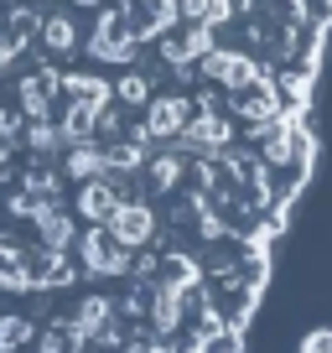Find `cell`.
I'll list each match as a JSON object with an SVG mask.
<instances>
[{
  "mask_svg": "<svg viewBox=\"0 0 332 353\" xmlns=\"http://www.w3.org/2000/svg\"><path fill=\"white\" fill-rule=\"evenodd\" d=\"M177 145H182L187 156H218V151H229V145H234L229 114H223V110H198V114H187Z\"/></svg>",
  "mask_w": 332,
  "mask_h": 353,
  "instance_id": "6da1fadb",
  "label": "cell"
},
{
  "mask_svg": "<svg viewBox=\"0 0 332 353\" xmlns=\"http://www.w3.org/2000/svg\"><path fill=\"white\" fill-rule=\"evenodd\" d=\"M192 104L182 99V94H156V99H145V125L135 130V141L145 145H166V141H177L182 125H187Z\"/></svg>",
  "mask_w": 332,
  "mask_h": 353,
  "instance_id": "7a4b0ae2",
  "label": "cell"
},
{
  "mask_svg": "<svg viewBox=\"0 0 332 353\" xmlns=\"http://www.w3.org/2000/svg\"><path fill=\"white\" fill-rule=\"evenodd\" d=\"M135 47H141V37H135V26H130V16H125V6H120V11H104L99 26H94L89 52L99 57V63H135Z\"/></svg>",
  "mask_w": 332,
  "mask_h": 353,
  "instance_id": "3957f363",
  "label": "cell"
},
{
  "mask_svg": "<svg viewBox=\"0 0 332 353\" xmlns=\"http://www.w3.org/2000/svg\"><path fill=\"white\" fill-rule=\"evenodd\" d=\"M198 63H203V78H208V83H218L223 94L249 88L255 78H265V68H260L249 52H229V47H213V52H203Z\"/></svg>",
  "mask_w": 332,
  "mask_h": 353,
  "instance_id": "277c9868",
  "label": "cell"
},
{
  "mask_svg": "<svg viewBox=\"0 0 332 353\" xmlns=\"http://www.w3.org/2000/svg\"><path fill=\"white\" fill-rule=\"evenodd\" d=\"M78 250H83V265H89L94 276H125V270H130V260H135V254L125 250V244L114 239L104 223H94V229L83 234V244H78Z\"/></svg>",
  "mask_w": 332,
  "mask_h": 353,
  "instance_id": "5b68a950",
  "label": "cell"
},
{
  "mask_svg": "<svg viewBox=\"0 0 332 353\" xmlns=\"http://www.w3.org/2000/svg\"><path fill=\"white\" fill-rule=\"evenodd\" d=\"M104 229H110L114 239L125 244V250H141V244L156 239V213L145 208L141 198H120V208L104 219Z\"/></svg>",
  "mask_w": 332,
  "mask_h": 353,
  "instance_id": "8992f818",
  "label": "cell"
},
{
  "mask_svg": "<svg viewBox=\"0 0 332 353\" xmlns=\"http://www.w3.org/2000/svg\"><path fill=\"white\" fill-rule=\"evenodd\" d=\"M192 291L198 286H172V281H161V286L151 291V327H156V338H172V332L182 327Z\"/></svg>",
  "mask_w": 332,
  "mask_h": 353,
  "instance_id": "52a82bcc",
  "label": "cell"
},
{
  "mask_svg": "<svg viewBox=\"0 0 332 353\" xmlns=\"http://www.w3.org/2000/svg\"><path fill=\"white\" fill-rule=\"evenodd\" d=\"M120 198L125 192H120L114 176H94V182H83V192H78V213H83L89 223H104L114 208H120Z\"/></svg>",
  "mask_w": 332,
  "mask_h": 353,
  "instance_id": "ba28073f",
  "label": "cell"
},
{
  "mask_svg": "<svg viewBox=\"0 0 332 353\" xmlns=\"http://www.w3.org/2000/svg\"><path fill=\"white\" fill-rule=\"evenodd\" d=\"M104 172H110V161H104V145H94V141L68 145L63 176H73V182H94V176H104Z\"/></svg>",
  "mask_w": 332,
  "mask_h": 353,
  "instance_id": "9c48e42d",
  "label": "cell"
},
{
  "mask_svg": "<svg viewBox=\"0 0 332 353\" xmlns=\"http://www.w3.org/2000/svg\"><path fill=\"white\" fill-rule=\"evenodd\" d=\"M104 104H89V99H73L68 104V114H63V125H57V130H63V141L68 145H78V141H94V114H99Z\"/></svg>",
  "mask_w": 332,
  "mask_h": 353,
  "instance_id": "30bf717a",
  "label": "cell"
},
{
  "mask_svg": "<svg viewBox=\"0 0 332 353\" xmlns=\"http://www.w3.org/2000/svg\"><path fill=\"white\" fill-rule=\"evenodd\" d=\"M182 172H187V161H182L177 151L151 156V161H145V188H151V192H172L182 182Z\"/></svg>",
  "mask_w": 332,
  "mask_h": 353,
  "instance_id": "8fae6325",
  "label": "cell"
},
{
  "mask_svg": "<svg viewBox=\"0 0 332 353\" xmlns=\"http://www.w3.org/2000/svg\"><path fill=\"white\" fill-rule=\"evenodd\" d=\"M47 94H52V78H26L21 83V110H26V120H47Z\"/></svg>",
  "mask_w": 332,
  "mask_h": 353,
  "instance_id": "7c38bea8",
  "label": "cell"
},
{
  "mask_svg": "<svg viewBox=\"0 0 332 353\" xmlns=\"http://www.w3.org/2000/svg\"><path fill=\"white\" fill-rule=\"evenodd\" d=\"M42 37H47V47H52V52H63V57L78 47V26L68 21V16H47V21H42Z\"/></svg>",
  "mask_w": 332,
  "mask_h": 353,
  "instance_id": "4fadbf2b",
  "label": "cell"
},
{
  "mask_svg": "<svg viewBox=\"0 0 332 353\" xmlns=\"http://www.w3.org/2000/svg\"><path fill=\"white\" fill-rule=\"evenodd\" d=\"M21 343H32V322L26 317H0V353L21 348Z\"/></svg>",
  "mask_w": 332,
  "mask_h": 353,
  "instance_id": "5bb4252c",
  "label": "cell"
},
{
  "mask_svg": "<svg viewBox=\"0 0 332 353\" xmlns=\"http://www.w3.org/2000/svg\"><path fill=\"white\" fill-rule=\"evenodd\" d=\"M114 99H120V104H145V99H151V78L125 73L120 83H114Z\"/></svg>",
  "mask_w": 332,
  "mask_h": 353,
  "instance_id": "9a60e30c",
  "label": "cell"
},
{
  "mask_svg": "<svg viewBox=\"0 0 332 353\" xmlns=\"http://www.w3.org/2000/svg\"><path fill=\"white\" fill-rule=\"evenodd\" d=\"M26 145H32V151H57V145H63V130H57L52 120H32V130H26Z\"/></svg>",
  "mask_w": 332,
  "mask_h": 353,
  "instance_id": "2e32d148",
  "label": "cell"
},
{
  "mask_svg": "<svg viewBox=\"0 0 332 353\" xmlns=\"http://www.w3.org/2000/svg\"><path fill=\"white\" fill-rule=\"evenodd\" d=\"M37 353H68V327H47L37 338Z\"/></svg>",
  "mask_w": 332,
  "mask_h": 353,
  "instance_id": "e0dca14e",
  "label": "cell"
},
{
  "mask_svg": "<svg viewBox=\"0 0 332 353\" xmlns=\"http://www.w3.org/2000/svg\"><path fill=\"white\" fill-rule=\"evenodd\" d=\"M26 188H32L37 198H52V192H57V176L52 172H32V176H26Z\"/></svg>",
  "mask_w": 332,
  "mask_h": 353,
  "instance_id": "ac0fdd59",
  "label": "cell"
},
{
  "mask_svg": "<svg viewBox=\"0 0 332 353\" xmlns=\"http://www.w3.org/2000/svg\"><path fill=\"white\" fill-rule=\"evenodd\" d=\"M11 32H16V37H32V32H37V16H32V11H16V16H11Z\"/></svg>",
  "mask_w": 332,
  "mask_h": 353,
  "instance_id": "d6986e66",
  "label": "cell"
}]
</instances>
